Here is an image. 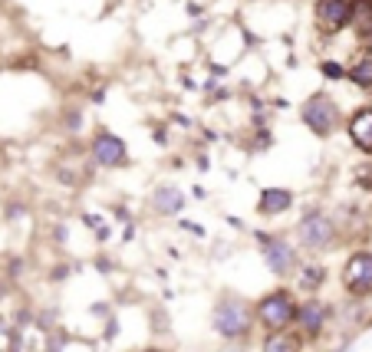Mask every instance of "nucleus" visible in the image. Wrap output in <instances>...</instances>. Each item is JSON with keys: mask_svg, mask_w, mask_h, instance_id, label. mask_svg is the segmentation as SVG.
<instances>
[{"mask_svg": "<svg viewBox=\"0 0 372 352\" xmlns=\"http://www.w3.org/2000/svg\"><path fill=\"white\" fill-rule=\"evenodd\" d=\"M342 287H346V293L356 296V300L372 296V253L369 250H359V253H353L346 260V267H342Z\"/></svg>", "mask_w": 372, "mask_h": 352, "instance_id": "3", "label": "nucleus"}, {"mask_svg": "<svg viewBox=\"0 0 372 352\" xmlns=\"http://www.w3.org/2000/svg\"><path fill=\"white\" fill-rule=\"evenodd\" d=\"M264 264H267L270 273H290L297 267V250L290 247L287 240H264Z\"/></svg>", "mask_w": 372, "mask_h": 352, "instance_id": "8", "label": "nucleus"}, {"mask_svg": "<svg viewBox=\"0 0 372 352\" xmlns=\"http://www.w3.org/2000/svg\"><path fill=\"white\" fill-rule=\"evenodd\" d=\"M260 352H303V339L293 336V333H270L267 339H264V349Z\"/></svg>", "mask_w": 372, "mask_h": 352, "instance_id": "14", "label": "nucleus"}, {"mask_svg": "<svg viewBox=\"0 0 372 352\" xmlns=\"http://www.w3.org/2000/svg\"><path fill=\"white\" fill-rule=\"evenodd\" d=\"M297 323H300V329H303V333L316 336V333L323 329V323H327V309L320 307L316 300H310V303L297 307Z\"/></svg>", "mask_w": 372, "mask_h": 352, "instance_id": "12", "label": "nucleus"}, {"mask_svg": "<svg viewBox=\"0 0 372 352\" xmlns=\"http://www.w3.org/2000/svg\"><path fill=\"white\" fill-rule=\"evenodd\" d=\"M92 158L105 168H119L125 165V142L112 132H99L92 138Z\"/></svg>", "mask_w": 372, "mask_h": 352, "instance_id": "7", "label": "nucleus"}, {"mask_svg": "<svg viewBox=\"0 0 372 352\" xmlns=\"http://www.w3.org/2000/svg\"><path fill=\"white\" fill-rule=\"evenodd\" d=\"M145 352H158V349H145Z\"/></svg>", "mask_w": 372, "mask_h": 352, "instance_id": "17", "label": "nucleus"}, {"mask_svg": "<svg viewBox=\"0 0 372 352\" xmlns=\"http://www.w3.org/2000/svg\"><path fill=\"white\" fill-rule=\"evenodd\" d=\"M349 138L359 152L372 155V105H362L349 116Z\"/></svg>", "mask_w": 372, "mask_h": 352, "instance_id": "9", "label": "nucleus"}, {"mask_svg": "<svg viewBox=\"0 0 372 352\" xmlns=\"http://www.w3.org/2000/svg\"><path fill=\"white\" fill-rule=\"evenodd\" d=\"M155 207L162 214H178L181 207H185V194L178 188H172V185H162V188L155 191Z\"/></svg>", "mask_w": 372, "mask_h": 352, "instance_id": "15", "label": "nucleus"}, {"mask_svg": "<svg viewBox=\"0 0 372 352\" xmlns=\"http://www.w3.org/2000/svg\"><path fill=\"white\" fill-rule=\"evenodd\" d=\"M211 323H214V329H218L224 339H238V336H247V329H251V316H247V307H244L240 300L224 296L221 303L214 307Z\"/></svg>", "mask_w": 372, "mask_h": 352, "instance_id": "2", "label": "nucleus"}, {"mask_svg": "<svg viewBox=\"0 0 372 352\" xmlns=\"http://www.w3.org/2000/svg\"><path fill=\"white\" fill-rule=\"evenodd\" d=\"M320 70H323V76H329V79H346V66H340V63H329L327 59Z\"/></svg>", "mask_w": 372, "mask_h": 352, "instance_id": "16", "label": "nucleus"}, {"mask_svg": "<svg viewBox=\"0 0 372 352\" xmlns=\"http://www.w3.org/2000/svg\"><path fill=\"white\" fill-rule=\"evenodd\" d=\"M303 122L310 125V132L329 135L340 125V109H336V103H333L329 96L316 92V96H310V99L303 103Z\"/></svg>", "mask_w": 372, "mask_h": 352, "instance_id": "4", "label": "nucleus"}, {"mask_svg": "<svg viewBox=\"0 0 372 352\" xmlns=\"http://www.w3.org/2000/svg\"><path fill=\"white\" fill-rule=\"evenodd\" d=\"M349 27L359 40H372V0H349Z\"/></svg>", "mask_w": 372, "mask_h": 352, "instance_id": "11", "label": "nucleus"}, {"mask_svg": "<svg viewBox=\"0 0 372 352\" xmlns=\"http://www.w3.org/2000/svg\"><path fill=\"white\" fill-rule=\"evenodd\" d=\"M293 205V191L287 188H264L260 191V201H257V211L264 214V218H280L287 214Z\"/></svg>", "mask_w": 372, "mask_h": 352, "instance_id": "10", "label": "nucleus"}, {"mask_svg": "<svg viewBox=\"0 0 372 352\" xmlns=\"http://www.w3.org/2000/svg\"><path fill=\"white\" fill-rule=\"evenodd\" d=\"M346 79L359 89H372V53H356V59L346 66Z\"/></svg>", "mask_w": 372, "mask_h": 352, "instance_id": "13", "label": "nucleus"}, {"mask_svg": "<svg viewBox=\"0 0 372 352\" xmlns=\"http://www.w3.org/2000/svg\"><path fill=\"white\" fill-rule=\"evenodd\" d=\"M297 320V303L287 290H273L270 296H264L257 303V323L270 329V333H283L287 326Z\"/></svg>", "mask_w": 372, "mask_h": 352, "instance_id": "1", "label": "nucleus"}, {"mask_svg": "<svg viewBox=\"0 0 372 352\" xmlns=\"http://www.w3.org/2000/svg\"><path fill=\"white\" fill-rule=\"evenodd\" d=\"M300 240H303V247H313V250H320V247H329L333 244V237H336V227H333V220L327 218V214H307V218L300 220Z\"/></svg>", "mask_w": 372, "mask_h": 352, "instance_id": "5", "label": "nucleus"}, {"mask_svg": "<svg viewBox=\"0 0 372 352\" xmlns=\"http://www.w3.org/2000/svg\"><path fill=\"white\" fill-rule=\"evenodd\" d=\"M316 27L327 37H336L349 23V0H316Z\"/></svg>", "mask_w": 372, "mask_h": 352, "instance_id": "6", "label": "nucleus"}]
</instances>
